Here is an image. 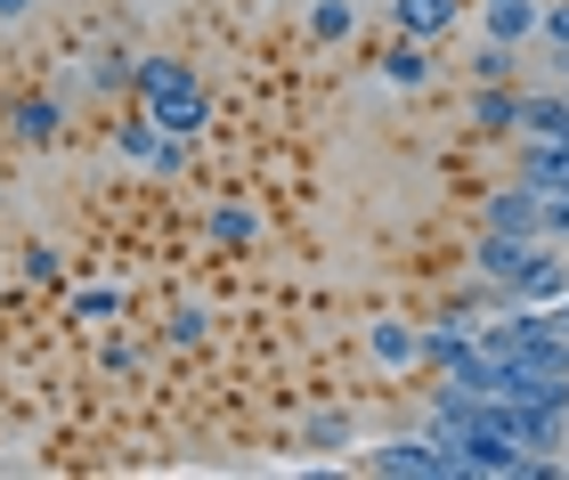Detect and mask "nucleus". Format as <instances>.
I'll use <instances>...</instances> for the list:
<instances>
[{
    "label": "nucleus",
    "mask_w": 569,
    "mask_h": 480,
    "mask_svg": "<svg viewBox=\"0 0 569 480\" xmlns=\"http://www.w3.org/2000/svg\"><path fill=\"white\" fill-rule=\"evenodd\" d=\"M537 41H546L553 58L569 49V0H537Z\"/></svg>",
    "instance_id": "nucleus-18"
},
{
    "label": "nucleus",
    "mask_w": 569,
    "mask_h": 480,
    "mask_svg": "<svg viewBox=\"0 0 569 480\" xmlns=\"http://www.w3.org/2000/svg\"><path fill=\"white\" fill-rule=\"evenodd\" d=\"M546 326H553V334L569 342V293H561V301H546Z\"/></svg>",
    "instance_id": "nucleus-23"
},
{
    "label": "nucleus",
    "mask_w": 569,
    "mask_h": 480,
    "mask_svg": "<svg viewBox=\"0 0 569 480\" xmlns=\"http://www.w3.org/2000/svg\"><path fill=\"white\" fill-rule=\"evenodd\" d=\"M9 131H17L24 147H58L66 107H58V98H17V107H9Z\"/></svg>",
    "instance_id": "nucleus-11"
},
{
    "label": "nucleus",
    "mask_w": 569,
    "mask_h": 480,
    "mask_svg": "<svg viewBox=\"0 0 569 480\" xmlns=\"http://www.w3.org/2000/svg\"><path fill=\"white\" fill-rule=\"evenodd\" d=\"M463 17V0H391V24L416 41H448V24Z\"/></svg>",
    "instance_id": "nucleus-9"
},
{
    "label": "nucleus",
    "mask_w": 569,
    "mask_h": 480,
    "mask_svg": "<svg viewBox=\"0 0 569 480\" xmlns=\"http://www.w3.org/2000/svg\"><path fill=\"white\" fill-rule=\"evenodd\" d=\"M375 350H382V367H423L416 359V326H399V318H375Z\"/></svg>",
    "instance_id": "nucleus-14"
},
{
    "label": "nucleus",
    "mask_w": 569,
    "mask_h": 480,
    "mask_svg": "<svg viewBox=\"0 0 569 480\" xmlns=\"http://www.w3.org/2000/svg\"><path fill=\"white\" fill-rule=\"evenodd\" d=\"M553 66H561V90H569V49H561V58H553Z\"/></svg>",
    "instance_id": "nucleus-25"
},
{
    "label": "nucleus",
    "mask_w": 569,
    "mask_h": 480,
    "mask_svg": "<svg viewBox=\"0 0 569 480\" xmlns=\"http://www.w3.org/2000/svg\"><path fill=\"white\" fill-rule=\"evenodd\" d=\"M90 90H131V49H98L90 58Z\"/></svg>",
    "instance_id": "nucleus-17"
},
{
    "label": "nucleus",
    "mask_w": 569,
    "mask_h": 480,
    "mask_svg": "<svg viewBox=\"0 0 569 480\" xmlns=\"http://www.w3.org/2000/svg\"><path fill=\"white\" fill-rule=\"evenodd\" d=\"M561 293H569V252L546 244L521 277H512V293H505V301H529V310H546V301H561Z\"/></svg>",
    "instance_id": "nucleus-4"
},
{
    "label": "nucleus",
    "mask_w": 569,
    "mask_h": 480,
    "mask_svg": "<svg viewBox=\"0 0 569 480\" xmlns=\"http://www.w3.org/2000/svg\"><path fill=\"white\" fill-rule=\"evenodd\" d=\"M358 33V0H309V41H350Z\"/></svg>",
    "instance_id": "nucleus-13"
},
{
    "label": "nucleus",
    "mask_w": 569,
    "mask_h": 480,
    "mask_svg": "<svg viewBox=\"0 0 569 480\" xmlns=\"http://www.w3.org/2000/svg\"><path fill=\"white\" fill-rule=\"evenodd\" d=\"M537 204H546V196H537L529 180H512V188L488 196V229H505V237H537Z\"/></svg>",
    "instance_id": "nucleus-7"
},
{
    "label": "nucleus",
    "mask_w": 569,
    "mask_h": 480,
    "mask_svg": "<svg viewBox=\"0 0 569 480\" xmlns=\"http://www.w3.org/2000/svg\"><path fill=\"white\" fill-rule=\"evenodd\" d=\"M358 9H367V0H358Z\"/></svg>",
    "instance_id": "nucleus-26"
},
{
    "label": "nucleus",
    "mask_w": 569,
    "mask_h": 480,
    "mask_svg": "<svg viewBox=\"0 0 569 480\" xmlns=\"http://www.w3.org/2000/svg\"><path fill=\"white\" fill-rule=\"evenodd\" d=\"M367 464L391 472V480H456V448L439 440V432H416V440H382V448H367Z\"/></svg>",
    "instance_id": "nucleus-2"
},
{
    "label": "nucleus",
    "mask_w": 569,
    "mask_h": 480,
    "mask_svg": "<svg viewBox=\"0 0 569 480\" xmlns=\"http://www.w3.org/2000/svg\"><path fill=\"white\" fill-rule=\"evenodd\" d=\"M480 24H488V41L529 49L537 41V0H480Z\"/></svg>",
    "instance_id": "nucleus-8"
},
{
    "label": "nucleus",
    "mask_w": 569,
    "mask_h": 480,
    "mask_svg": "<svg viewBox=\"0 0 569 480\" xmlns=\"http://www.w3.org/2000/svg\"><path fill=\"white\" fill-rule=\"evenodd\" d=\"M163 334H171L179 350H196L203 334H212V318H203V310H171V318H163Z\"/></svg>",
    "instance_id": "nucleus-21"
},
{
    "label": "nucleus",
    "mask_w": 569,
    "mask_h": 480,
    "mask_svg": "<svg viewBox=\"0 0 569 480\" xmlns=\"http://www.w3.org/2000/svg\"><path fill=\"white\" fill-rule=\"evenodd\" d=\"M17 269H24V286H58V252L49 244H17Z\"/></svg>",
    "instance_id": "nucleus-19"
},
{
    "label": "nucleus",
    "mask_w": 569,
    "mask_h": 480,
    "mask_svg": "<svg viewBox=\"0 0 569 480\" xmlns=\"http://www.w3.org/2000/svg\"><path fill=\"white\" fill-rule=\"evenodd\" d=\"M521 180L537 196H569V139H521Z\"/></svg>",
    "instance_id": "nucleus-5"
},
{
    "label": "nucleus",
    "mask_w": 569,
    "mask_h": 480,
    "mask_svg": "<svg viewBox=\"0 0 569 480\" xmlns=\"http://www.w3.org/2000/svg\"><path fill=\"white\" fill-rule=\"evenodd\" d=\"M375 66H382V73H391V82H399V90H431V66H439V58H431V41H416V33H399V41H391V49H382V58H375Z\"/></svg>",
    "instance_id": "nucleus-10"
},
{
    "label": "nucleus",
    "mask_w": 569,
    "mask_h": 480,
    "mask_svg": "<svg viewBox=\"0 0 569 480\" xmlns=\"http://www.w3.org/2000/svg\"><path fill=\"white\" fill-rule=\"evenodd\" d=\"M131 90H139V107L163 122L171 139H196L203 122H212V98H203L196 66H188V58H171V49H154V58L131 66Z\"/></svg>",
    "instance_id": "nucleus-1"
},
{
    "label": "nucleus",
    "mask_w": 569,
    "mask_h": 480,
    "mask_svg": "<svg viewBox=\"0 0 569 480\" xmlns=\"http://www.w3.org/2000/svg\"><path fill=\"white\" fill-rule=\"evenodd\" d=\"M512 139H569V90H521V114H512Z\"/></svg>",
    "instance_id": "nucleus-6"
},
{
    "label": "nucleus",
    "mask_w": 569,
    "mask_h": 480,
    "mask_svg": "<svg viewBox=\"0 0 569 480\" xmlns=\"http://www.w3.org/2000/svg\"><path fill=\"white\" fill-rule=\"evenodd\" d=\"M512 66H521V49H505V41L472 49V82H512Z\"/></svg>",
    "instance_id": "nucleus-15"
},
{
    "label": "nucleus",
    "mask_w": 569,
    "mask_h": 480,
    "mask_svg": "<svg viewBox=\"0 0 569 480\" xmlns=\"http://www.w3.org/2000/svg\"><path fill=\"white\" fill-rule=\"evenodd\" d=\"M17 17H33V0H0V24H17Z\"/></svg>",
    "instance_id": "nucleus-24"
},
{
    "label": "nucleus",
    "mask_w": 569,
    "mask_h": 480,
    "mask_svg": "<svg viewBox=\"0 0 569 480\" xmlns=\"http://www.w3.org/2000/svg\"><path fill=\"white\" fill-rule=\"evenodd\" d=\"M350 440V416H318V423H301V448H342Z\"/></svg>",
    "instance_id": "nucleus-22"
},
{
    "label": "nucleus",
    "mask_w": 569,
    "mask_h": 480,
    "mask_svg": "<svg viewBox=\"0 0 569 480\" xmlns=\"http://www.w3.org/2000/svg\"><path fill=\"white\" fill-rule=\"evenodd\" d=\"M537 252H546V237H505V229H488V237L472 244V277H480V286H497V293H512V277H521Z\"/></svg>",
    "instance_id": "nucleus-3"
},
{
    "label": "nucleus",
    "mask_w": 569,
    "mask_h": 480,
    "mask_svg": "<svg viewBox=\"0 0 569 480\" xmlns=\"http://www.w3.org/2000/svg\"><path fill=\"white\" fill-rule=\"evenodd\" d=\"M212 237H220V244H261V220H252L244 204H220V212H212Z\"/></svg>",
    "instance_id": "nucleus-16"
},
{
    "label": "nucleus",
    "mask_w": 569,
    "mask_h": 480,
    "mask_svg": "<svg viewBox=\"0 0 569 480\" xmlns=\"http://www.w3.org/2000/svg\"><path fill=\"white\" fill-rule=\"evenodd\" d=\"M512 114H521V90H512V82H480L472 90V131H512Z\"/></svg>",
    "instance_id": "nucleus-12"
},
{
    "label": "nucleus",
    "mask_w": 569,
    "mask_h": 480,
    "mask_svg": "<svg viewBox=\"0 0 569 480\" xmlns=\"http://www.w3.org/2000/svg\"><path fill=\"white\" fill-rule=\"evenodd\" d=\"M537 237L569 252V196H546V204H537Z\"/></svg>",
    "instance_id": "nucleus-20"
}]
</instances>
